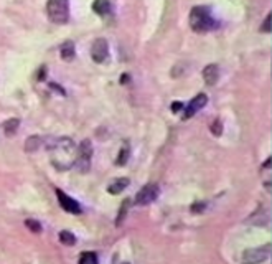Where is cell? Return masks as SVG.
<instances>
[{
	"instance_id": "6da1fadb",
	"label": "cell",
	"mask_w": 272,
	"mask_h": 264,
	"mask_svg": "<svg viewBox=\"0 0 272 264\" xmlns=\"http://www.w3.org/2000/svg\"><path fill=\"white\" fill-rule=\"evenodd\" d=\"M48 150L51 152V162L58 170H68L73 165V154L76 152L74 142L68 137L53 139L48 144Z\"/></svg>"
},
{
	"instance_id": "7a4b0ae2",
	"label": "cell",
	"mask_w": 272,
	"mask_h": 264,
	"mask_svg": "<svg viewBox=\"0 0 272 264\" xmlns=\"http://www.w3.org/2000/svg\"><path fill=\"white\" fill-rule=\"evenodd\" d=\"M188 22H190L191 30L196 33H206L210 30H215V28L218 27L216 20L213 18V15H211V10L203 5L191 8Z\"/></svg>"
},
{
	"instance_id": "3957f363",
	"label": "cell",
	"mask_w": 272,
	"mask_h": 264,
	"mask_svg": "<svg viewBox=\"0 0 272 264\" xmlns=\"http://www.w3.org/2000/svg\"><path fill=\"white\" fill-rule=\"evenodd\" d=\"M47 15L53 23H66L69 20V0H48Z\"/></svg>"
},
{
	"instance_id": "277c9868",
	"label": "cell",
	"mask_w": 272,
	"mask_h": 264,
	"mask_svg": "<svg viewBox=\"0 0 272 264\" xmlns=\"http://www.w3.org/2000/svg\"><path fill=\"white\" fill-rule=\"evenodd\" d=\"M91 157H93V145H91V141H83L79 144V147L76 150V158H74L73 165L76 167L78 172L81 174H87L91 169Z\"/></svg>"
},
{
	"instance_id": "5b68a950",
	"label": "cell",
	"mask_w": 272,
	"mask_h": 264,
	"mask_svg": "<svg viewBox=\"0 0 272 264\" xmlns=\"http://www.w3.org/2000/svg\"><path fill=\"white\" fill-rule=\"evenodd\" d=\"M269 256H271V243L264 246H259V248L246 249L241 256V263L242 264H261Z\"/></svg>"
},
{
	"instance_id": "8992f818",
	"label": "cell",
	"mask_w": 272,
	"mask_h": 264,
	"mask_svg": "<svg viewBox=\"0 0 272 264\" xmlns=\"http://www.w3.org/2000/svg\"><path fill=\"white\" fill-rule=\"evenodd\" d=\"M158 195H160V188H158L157 183H147V185L142 187L139 190V194L136 195V205H139V207L150 205L158 198Z\"/></svg>"
},
{
	"instance_id": "52a82bcc",
	"label": "cell",
	"mask_w": 272,
	"mask_h": 264,
	"mask_svg": "<svg viewBox=\"0 0 272 264\" xmlns=\"http://www.w3.org/2000/svg\"><path fill=\"white\" fill-rule=\"evenodd\" d=\"M56 196H58V203H60V207L65 211L73 213V215H79L81 213V205L74 198H71L69 195H66L63 190H60V188H56Z\"/></svg>"
},
{
	"instance_id": "ba28073f",
	"label": "cell",
	"mask_w": 272,
	"mask_h": 264,
	"mask_svg": "<svg viewBox=\"0 0 272 264\" xmlns=\"http://www.w3.org/2000/svg\"><path fill=\"white\" fill-rule=\"evenodd\" d=\"M206 103H208V96L206 94L200 93L198 96H195V98L191 99L190 103H188V106L185 107V112H183L182 119L187 121V119H190V117H193L196 112L202 111V109L206 106Z\"/></svg>"
},
{
	"instance_id": "9c48e42d",
	"label": "cell",
	"mask_w": 272,
	"mask_h": 264,
	"mask_svg": "<svg viewBox=\"0 0 272 264\" xmlns=\"http://www.w3.org/2000/svg\"><path fill=\"white\" fill-rule=\"evenodd\" d=\"M109 56V47H107V41L104 38H98L91 47V58L96 63H104L107 60Z\"/></svg>"
},
{
	"instance_id": "30bf717a",
	"label": "cell",
	"mask_w": 272,
	"mask_h": 264,
	"mask_svg": "<svg viewBox=\"0 0 272 264\" xmlns=\"http://www.w3.org/2000/svg\"><path fill=\"white\" fill-rule=\"evenodd\" d=\"M203 79L208 86L216 85L218 79H220V68H218V65H208L203 70Z\"/></svg>"
},
{
	"instance_id": "8fae6325",
	"label": "cell",
	"mask_w": 272,
	"mask_h": 264,
	"mask_svg": "<svg viewBox=\"0 0 272 264\" xmlns=\"http://www.w3.org/2000/svg\"><path fill=\"white\" fill-rule=\"evenodd\" d=\"M129 183H131V180L129 178H117L107 187V192L112 195H119L120 192H124V188L129 187Z\"/></svg>"
},
{
	"instance_id": "7c38bea8",
	"label": "cell",
	"mask_w": 272,
	"mask_h": 264,
	"mask_svg": "<svg viewBox=\"0 0 272 264\" xmlns=\"http://www.w3.org/2000/svg\"><path fill=\"white\" fill-rule=\"evenodd\" d=\"M93 10L99 17H106L109 12H111V3H109V0H94Z\"/></svg>"
},
{
	"instance_id": "4fadbf2b",
	"label": "cell",
	"mask_w": 272,
	"mask_h": 264,
	"mask_svg": "<svg viewBox=\"0 0 272 264\" xmlns=\"http://www.w3.org/2000/svg\"><path fill=\"white\" fill-rule=\"evenodd\" d=\"M40 145H43V139L38 136H33V137H28L27 142H25V150L27 152H35V150L40 149Z\"/></svg>"
},
{
	"instance_id": "5bb4252c",
	"label": "cell",
	"mask_w": 272,
	"mask_h": 264,
	"mask_svg": "<svg viewBox=\"0 0 272 264\" xmlns=\"http://www.w3.org/2000/svg\"><path fill=\"white\" fill-rule=\"evenodd\" d=\"M129 157H131V145H129L127 142H124L122 147H120L119 156H117L116 163H117V165H125L127 160H129Z\"/></svg>"
},
{
	"instance_id": "9a60e30c",
	"label": "cell",
	"mask_w": 272,
	"mask_h": 264,
	"mask_svg": "<svg viewBox=\"0 0 272 264\" xmlns=\"http://www.w3.org/2000/svg\"><path fill=\"white\" fill-rule=\"evenodd\" d=\"M60 53H61V58L65 61H71L74 58V45L71 43V41H66V43L61 47Z\"/></svg>"
},
{
	"instance_id": "2e32d148",
	"label": "cell",
	"mask_w": 272,
	"mask_h": 264,
	"mask_svg": "<svg viewBox=\"0 0 272 264\" xmlns=\"http://www.w3.org/2000/svg\"><path fill=\"white\" fill-rule=\"evenodd\" d=\"M20 125V119H17V117H12V119H8L5 124H3V131H5V134H8V136H14L15 131L18 129Z\"/></svg>"
},
{
	"instance_id": "e0dca14e",
	"label": "cell",
	"mask_w": 272,
	"mask_h": 264,
	"mask_svg": "<svg viewBox=\"0 0 272 264\" xmlns=\"http://www.w3.org/2000/svg\"><path fill=\"white\" fill-rule=\"evenodd\" d=\"M79 264H98V254L93 253V251H87V253H83L79 256Z\"/></svg>"
},
{
	"instance_id": "ac0fdd59",
	"label": "cell",
	"mask_w": 272,
	"mask_h": 264,
	"mask_svg": "<svg viewBox=\"0 0 272 264\" xmlns=\"http://www.w3.org/2000/svg\"><path fill=\"white\" fill-rule=\"evenodd\" d=\"M60 241L66 246H73L74 243H76V238H74V234L71 231H61L60 233Z\"/></svg>"
},
{
	"instance_id": "d6986e66",
	"label": "cell",
	"mask_w": 272,
	"mask_h": 264,
	"mask_svg": "<svg viewBox=\"0 0 272 264\" xmlns=\"http://www.w3.org/2000/svg\"><path fill=\"white\" fill-rule=\"evenodd\" d=\"M25 225H27V228L30 229V231L41 233V225L36 220H27V221H25Z\"/></svg>"
},
{
	"instance_id": "ffe728a7",
	"label": "cell",
	"mask_w": 272,
	"mask_h": 264,
	"mask_svg": "<svg viewBox=\"0 0 272 264\" xmlns=\"http://www.w3.org/2000/svg\"><path fill=\"white\" fill-rule=\"evenodd\" d=\"M221 131H223V125H221V121L216 119L215 123L211 124V132L215 134V136H221Z\"/></svg>"
},
{
	"instance_id": "44dd1931",
	"label": "cell",
	"mask_w": 272,
	"mask_h": 264,
	"mask_svg": "<svg viewBox=\"0 0 272 264\" xmlns=\"http://www.w3.org/2000/svg\"><path fill=\"white\" fill-rule=\"evenodd\" d=\"M129 203H131V202H129V200H127V202H125V205H122V207H120V213H119V216H117V221H116L117 225H119L120 221H122V218L125 216V213H127Z\"/></svg>"
},
{
	"instance_id": "7402d4cb",
	"label": "cell",
	"mask_w": 272,
	"mask_h": 264,
	"mask_svg": "<svg viewBox=\"0 0 272 264\" xmlns=\"http://www.w3.org/2000/svg\"><path fill=\"white\" fill-rule=\"evenodd\" d=\"M271 23H272V15L269 14V15H267L266 17V20H264V23H262V28H261V30L262 32H271Z\"/></svg>"
},
{
	"instance_id": "603a6c76",
	"label": "cell",
	"mask_w": 272,
	"mask_h": 264,
	"mask_svg": "<svg viewBox=\"0 0 272 264\" xmlns=\"http://www.w3.org/2000/svg\"><path fill=\"white\" fill-rule=\"evenodd\" d=\"M182 109H183L182 103H173V104H171V112H178V111H182Z\"/></svg>"
},
{
	"instance_id": "cb8c5ba5",
	"label": "cell",
	"mask_w": 272,
	"mask_h": 264,
	"mask_svg": "<svg viewBox=\"0 0 272 264\" xmlns=\"http://www.w3.org/2000/svg\"><path fill=\"white\" fill-rule=\"evenodd\" d=\"M127 81H129V76H127V74L124 76V74H122V76H120V83L124 85V83H127Z\"/></svg>"
}]
</instances>
